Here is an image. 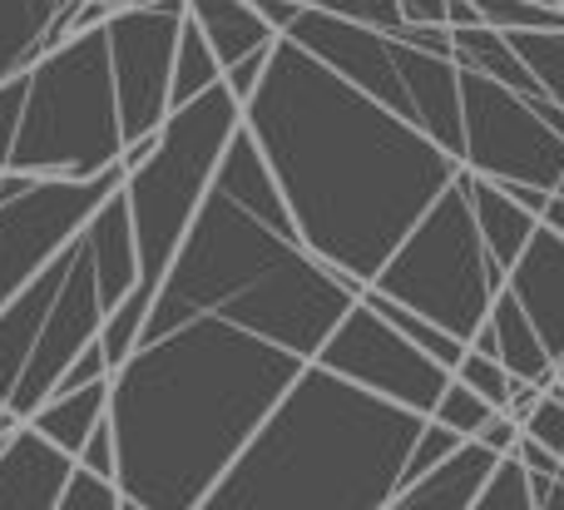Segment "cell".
Instances as JSON below:
<instances>
[{"label": "cell", "instance_id": "6da1fadb", "mask_svg": "<svg viewBox=\"0 0 564 510\" xmlns=\"http://www.w3.org/2000/svg\"><path fill=\"white\" fill-rule=\"evenodd\" d=\"M243 129L302 248L361 287L460 169L431 134L332 75L288 35H278L248 95Z\"/></svg>", "mask_w": 564, "mask_h": 510}, {"label": "cell", "instance_id": "7a4b0ae2", "mask_svg": "<svg viewBox=\"0 0 564 510\" xmlns=\"http://www.w3.org/2000/svg\"><path fill=\"white\" fill-rule=\"evenodd\" d=\"M302 357L218 317L139 337L109 372L115 486L144 510H194L263 426Z\"/></svg>", "mask_w": 564, "mask_h": 510}, {"label": "cell", "instance_id": "3957f363", "mask_svg": "<svg viewBox=\"0 0 564 510\" xmlns=\"http://www.w3.org/2000/svg\"><path fill=\"white\" fill-rule=\"evenodd\" d=\"M357 293L361 283L302 248L292 218H263L214 184L149 297L139 337L218 317L312 362Z\"/></svg>", "mask_w": 564, "mask_h": 510}, {"label": "cell", "instance_id": "277c9868", "mask_svg": "<svg viewBox=\"0 0 564 510\" xmlns=\"http://www.w3.org/2000/svg\"><path fill=\"white\" fill-rule=\"evenodd\" d=\"M426 416L302 362L194 510H377Z\"/></svg>", "mask_w": 564, "mask_h": 510}, {"label": "cell", "instance_id": "5b68a950", "mask_svg": "<svg viewBox=\"0 0 564 510\" xmlns=\"http://www.w3.org/2000/svg\"><path fill=\"white\" fill-rule=\"evenodd\" d=\"M119 105L105 25L75 30L25 69V99L6 169L35 178H95L119 164Z\"/></svg>", "mask_w": 564, "mask_h": 510}, {"label": "cell", "instance_id": "8992f818", "mask_svg": "<svg viewBox=\"0 0 564 510\" xmlns=\"http://www.w3.org/2000/svg\"><path fill=\"white\" fill-rule=\"evenodd\" d=\"M243 124V105L224 89H204L198 99L169 109L164 124L154 129V154L144 164L124 169V208L129 228H134V253H139V287L154 293L164 268L174 263L178 243H184L188 224H194L198 204L208 198L234 129Z\"/></svg>", "mask_w": 564, "mask_h": 510}, {"label": "cell", "instance_id": "52a82bcc", "mask_svg": "<svg viewBox=\"0 0 564 510\" xmlns=\"http://www.w3.org/2000/svg\"><path fill=\"white\" fill-rule=\"evenodd\" d=\"M367 287L421 313L441 333L470 343V333L486 323L496 293L506 287V268L486 253L476 234L466 169H456V178L431 198V208L406 228V238L391 248Z\"/></svg>", "mask_w": 564, "mask_h": 510}, {"label": "cell", "instance_id": "ba28073f", "mask_svg": "<svg viewBox=\"0 0 564 510\" xmlns=\"http://www.w3.org/2000/svg\"><path fill=\"white\" fill-rule=\"evenodd\" d=\"M282 35H288L292 45H302L307 55H317L332 75L357 85L361 95H371L381 109H391L397 119H406L421 134H431L460 164L456 59L431 55V50L406 45L401 35L351 25V20L312 10V6H302L297 20H292Z\"/></svg>", "mask_w": 564, "mask_h": 510}, {"label": "cell", "instance_id": "9c48e42d", "mask_svg": "<svg viewBox=\"0 0 564 510\" xmlns=\"http://www.w3.org/2000/svg\"><path fill=\"white\" fill-rule=\"evenodd\" d=\"M460 89V169L496 184H535L555 194L564 174V109L540 89L500 85L480 69L456 65Z\"/></svg>", "mask_w": 564, "mask_h": 510}, {"label": "cell", "instance_id": "30bf717a", "mask_svg": "<svg viewBox=\"0 0 564 510\" xmlns=\"http://www.w3.org/2000/svg\"><path fill=\"white\" fill-rule=\"evenodd\" d=\"M119 184V164L95 178H35L0 169V303L69 243Z\"/></svg>", "mask_w": 564, "mask_h": 510}, {"label": "cell", "instance_id": "8fae6325", "mask_svg": "<svg viewBox=\"0 0 564 510\" xmlns=\"http://www.w3.org/2000/svg\"><path fill=\"white\" fill-rule=\"evenodd\" d=\"M317 367H327L332 377L361 387V392L381 397L391 406H406L416 416H431L441 387L451 382V372L426 357L416 343L397 333L377 307H367L361 297H351V307L337 317V327L327 333V343L312 357Z\"/></svg>", "mask_w": 564, "mask_h": 510}, {"label": "cell", "instance_id": "7c38bea8", "mask_svg": "<svg viewBox=\"0 0 564 510\" xmlns=\"http://www.w3.org/2000/svg\"><path fill=\"white\" fill-rule=\"evenodd\" d=\"M188 15V0L169 6H129L109 10L105 45H109V79H115L119 134L144 139L169 115V69H174L178 25Z\"/></svg>", "mask_w": 564, "mask_h": 510}, {"label": "cell", "instance_id": "4fadbf2b", "mask_svg": "<svg viewBox=\"0 0 564 510\" xmlns=\"http://www.w3.org/2000/svg\"><path fill=\"white\" fill-rule=\"evenodd\" d=\"M99 323H105V303H99V283H95V268H89V248L85 238L75 234L69 243V268L55 287V303H50L45 323L35 333V347H30L25 367H20L15 387L6 397V412L15 422H25L50 392H55L59 372L79 357V347L95 343L99 337Z\"/></svg>", "mask_w": 564, "mask_h": 510}, {"label": "cell", "instance_id": "5bb4252c", "mask_svg": "<svg viewBox=\"0 0 564 510\" xmlns=\"http://www.w3.org/2000/svg\"><path fill=\"white\" fill-rule=\"evenodd\" d=\"M506 293L520 303L545 352L564 362V238L550 224H535L520 258L506 268Z\"/></svg>", "mask_w": 564, "mask_h": 510}, {"label": "cell", "instance_id": "9a60e30c", "mask_svg": "<svg viewBox=\"0 0 564 510\" xmlns=\"http://www.w3.org/2000/svg\"><path fill=\"white\" fill-rule=\"evenodd\" d=\"M69 471L75 456L45 442L30 422H15L0 436V510H55Z\"/></svg>", "mask_w": 564, "mask_h": 510}, {"label": "cell", "instance_id": "2e32d148", "mask_svg": "<svg viewBox=\"0 0 564 510\" xmlns=\"http://www.w3.org/2000/svg\"><path fill=\"white\" fill-rule=\"evenodd\" d=\"M69 243H75V238H69ZM69 243L59 248V253L50 258L25 287H15V293L0 303V402L10 397L20 367H25V357H30V347H35L40 323H45L50 303H55V287L69 268Z\"/></svg>", "mask_w": 564, "mask_h": 510}, {"label": "cell", "instance_id": "e0dca14e", "mask_svg": "<svg viewBox=\"0 0 564 510\" xmlns=\"http://www.w3.org/2000/svg\"><path fill=\"white\" fill-rule=\"evenodd\" d=\"M500 456L480 442H460L456 452L446 456L441 466H431L426 476L397 486L377 510H466L476 501V491L486 486V476L496 471Z\"/></svg>", "mask_w": 564, "mask_h": 510}, {"label": "cell", "instance_id": "ac0fdd59", "mask_svg": "<svg viewBox=\"0 0 564 510\" xmlns=\"http://www.w3.org/2000/svg\"><path fill=\"white\" fill-rule=\"evenodd\" d=\"M79 238H85V248H89V268H95V283H99V303H105V313H109L129 287H139L134 228H129V208H124V194H119V188L85 218Z\"/></svg>", "mask_w": 564, "mask_h": 510}, {"label": "cell", "instance_id": "d6986e66", "mask_svg": "<svg viewBox=\"0 0 564 510\" xmlns=\"http://www.w3.org/2000/svg\"><path fill=\"white\" fill-rule=\"evenodd\" d=\"M466 198H470V218H476V234L480 243H486V253L496 258L500 268H510L520 258V248H525V238L535 234L540 218L530 214V208H520L516 198L506 194V184H496V178H480L466 169Z\"/></svg>", "mask_w": 564, "mask_h": 510}, {"label": "cell", "instance_id": "ffe728a7", "mask_svg": "<svg viewBox=\"0 0 564 510\" xmlns=\"http://www.w3.org/2000/svg\"><path fill=\"white\" fill-rule=\"evenodd\" d=\"M486 327H490V343H496V362L506 367V377L516 382H535V387H550L555 382V357L545 352L540 333L530 327V317L520 313V303L500 287L496 303L486 313Z\"/></svg>", "mask_w": 564, "mask_h": 510}, {"label": "cell", "instance_id": "44dd1931", "mask_svg": "<svg viewBox=\"0 0 564 510\" xmlns=\"http://www.w3.org/2000/svg\"><path fill=\"white\" fill-rule=\"evenodd\" d=\"M188 20L198 25V35L208 40V50L218 55V65H234L248 50L273 45L278 30L258 15L253 0H188Z\"/></svg>", "mask_w": 564, "mask_h": 510}, {"label": "cell", "instance_id": "7402d4cb", "mask_svg": "<svg viewBox=\"0 0 564 510\" xmlns=\"http://www.w3.org/2000/svg\"><path fill=\"white\" fill-rule=\"evenodd\" d=\"M105 402H109V377H99V382H85V387H75V392H50L25 422L35 426L45 442H55L65 456H79L85 436L105 422Z\"/></svg>", "mask_w": 564, "mask_h": 510}, {"label": "cell", "instance_id": "603a6c76", "mask_svg": "<svg viewBox=\"0 0 564 510\" xmlns=\"http://www.w3.org/2000/svg\"><path fill=\"white\" fill-rule=\"evenodd\" d=\"M59 0H0V85L45 55V30Z\"/></svg>", "mask_w": 564, "mask_h": 510}, {"label": "cell", "instance_id": "cb8c5ba5", "mask_svg": "<svg viewBox=\"0 0 564 510\" xmlns=\"http://www.w3.org/2000/svg\"><path fill=\"white\" fill-rule=\"evenodd\" d=\"M218 79H224V65H218V55L208 50V40L198 35V25L184 15L178 45H174V69H169V109L198 99L204 89H214Z\"/></svg>", "mask_w": 564, "mask_h": 510}, {"label": "cell", "instance_id": "d4e9b609", "mask_svg": "<svg viewBox=\"0 0 564 510\" xmlns=\"http://www.w3.org/2000/svg\"><path fill=\"white\" fill-rule=\"evenodd\" d=\"M361 303H367V307H377V313L381 317H387V323L391 327H397V333L401 337H406V343H416L421 347V352H426V357H436V362L441 367H446V372H451V367H456L460 362V352H466V343H460V337H451V333H441V327L436 323H426V317H421V313H411V307H401V303H391V297H381V293H371V287H361Z\"/></svg>", "mask_w": 564, "mask_h": 510}, {"label": "cell", "instance_id": "484cf974", "mask_svg": "<svg viewBox=\"0 0 564 510\" xmlns=\"http://www.w3.org/2000/svg\"><path fill=\"white\" fill-rule=\"evenodd\" d=\"M506 40L520 55V65L535 75V85L564 109V30H520Z\"/></svg>", "mask_w": 564, "mask_h": 510}, {"label": "cell", "instance_id": "4316f807", "mask_svg": "<svg viewBox=\"0 0 564 510\" xmlns=\"http://www.w3.org/2000/svg\"><path fill=\"white\" fill-rule=\"evenodd\" d=\"M149 297H154L149 287H129V293L105 313V323H99V347H105L109 372L134 352L139 333H144V317H149Z\"/></svg>", "mask_w": 564, "mask_h": 510}, {"label": "cell", "instance_id": "83f0119b", "mask_svg": "<svg viewBox=\"0 0 564 510\" xmlns=\"http://www.w3.org/2000/svg\"><path fill=\"white\" fill-rule=\"evenodd\" d=\"M480 25L500 30V35H520V30H564V10L540 6V0H470Z\"/></svg>", "mask_w": 564, "mask_h": 510}, {"label": "cell", "instance_id": "f1b7e54d", "mask_svg": "<svg viewBox=\"0 0 564 510\" xmlns=\"http://www.w3.org/2000/svg\"><path fill=\"white\" fill-rule=\"evenodd\" d=\"M496 416V406L490 402H480L476 392H470L466 382H456L451 377L446 387H441V397H436V406H431V422H441V426H451V432L460 436V442H470V436L480 432V426Z\"/></svg>", "mask_w": 564, "mask_h": 510}, {"label": "cell", "instance_id": "f546056e", "mask_svg": "<svg viewBox=\"0 0 564 510\" xmlns=\"http://www.w3.org/2000/svg\"><path fill=\"white\" fill-rule=\"evenodd\" d=\"M466 510H540L535 506V491H530L525 471H520L516 456H500L496 471L486 476V486L476 491V501Z\"/></svg>", "mask_w": 564, "mask_h": 510}, {"label": "cell", "instance_id": "4dcf8cb0", "mask_svg": "<svg viewBox=\"0 0 564 510\" xmlns=\"http://www.w3.org/2000/svg\"><path fill=\"white\" fill-rule=\"evenodd\" d=\"M451 377H456V382H466L470 392H476L480 402H490L496 412L506 406V397H510V377H506V367H500L496 357L476 352V347H466V352H460V362L451 367Z\"/></svg>", "mask_w": 564, "mask_h": 510}, {"label": "cell", "instance_id": "1f68e13d", "mask_svg": "<svg viewBox=\"0 0 564 510\" xmlns=\"http://www.w3.org/2000/svg\"><path fill=\"white\" fill-rule=\"evenodd\" d=\"M460 446V436L451 432V426H441V422H421V432H416V442H411V452H406V462H401V481L397 486H406V481H416V476H426L431 466H441L451 452Z\"/></svg>", "mask_w": 564, "mask_h": 510}, {"label": "cell", "instance_id": "d6a6232c", "mask_svg": "<svg viewBox=\"0 0 564 510\" xmlns=\"http://www.w3.org/2000/svg\"><path fill=\"white\" fill-rule=\"evenodd\" d=\"M520 436H530L535 446L564 456V397L555 392V387H545V392L535 397V406L520 416Z\"/></svg>", "mask_w": 564, "mask_h": 510}, {"label": "cell", "instance_id": "836d02e7", "mask_svg": "<svg viewBox=\"0 0 564 510\" xmlns=\"http://www.w3.org/2000/svg\"><path fill=\"white\" fill-rule=\"evenodd\" d=\"M119 501H124V496H119L115 481H105V476L75 466L69 481H65V491H59L55 510H119Z\"/></svg>", "mask_w": 564, "mask_h": 510}, {"label": "cell", "instance_id": "e575fe53", "mask_svg": "<svg viewBox=\"0 0 564 510\" xmlns=\"http://www.w3.org/2000/svg\"><path fill=\"white\" fill-rule=\"evenodd\" d=\"M297 6L327 10V15H341V20H351V25L387 30V35L401 25V10H397V0H297Z\"/></svg>", "mask_w": 564, "mask_h": 510}, {"label": "cell", "instance_id": "d590c367", "mask_svg": "<svg viewBox=\"0 0 564 510\" xmlns=\"http://www.w3.org/2000/svg\"><path fill=\"white\" fill-rule=\"evenodd\" d=\"M273 45H278V40H273ZM273 45H258V50H248L243 59L224 65V89L238 99V105H248V95L258 89V79H263V69H268V55H273Z\"/></svg>", "mask_w": 564, "mask_h": 510}, {"label": "cell", "instance_id": "8d00e7d4", "mask_svg": "<svg viewBox=\"0 0 564 510\" xmlns=\"http://www.w3.org/2000/svg\"><path fill=\"white\" fill-rule=\"evenodd\" d=\"M75 466H85V471H95V476H105V481H115V432H109V416L85 436V446H79Z\"/></svg>", "mask_w": 564, "mask_h": 510}, {"label": "cell", "instance_id": "74e56055", "mask_svg": "<svg viewBox=\"0 0 564 510\" xmlns=\"http://www.w3.org/2000/svg\"><path fill=\"white\" fill-rule=\"evenodd\" d=\"M99 377H109V362H105V347H99V337H95V343H85V347H79V357L65 367V372H59L55 392H75V387L99 382Z\"/></svg>", "mask_w": 564, "mask_h": 510}, {"label": "cell", "instance_id": "f35d334b", "mask_svg": "<svg viewBox=\"0 0 564 510\" xmlns=\"http://www.w3.org/2000/svg\"><path fill=\"white\" fill-rule=\"evenodd\" d=\"M20 99H25V75H15V79H6V85H0V169H6V159H10V144H15Z\"/></svg>", "mask_w": 564, "mask_h": 510}, {"label": "cell", "instance_id": "ab89813d", "mask_svg": "<svg viewBox=\"0 0 564 510\" xmlns=\"http://www.w3.org/2000/svg\"><path fill=\"white\" fill-rule=\"evenodd\" d=\"M510 456L520 462V471H525V476H560V471H564L560 456H555V452H545V446H535L530 436H520V442L510 446Z\"/></svg>", "mask_w": 564, "mask_h": 510}, {"label": "cell", "instance_id": "60d3db41", "mask_svg": "<svg viewBox=\"0 0 564 510\" xmlns=\"http://www.w3.org/2000/svg\"><path fill=\"white\" fill-rule=\"evenodd\" d=\"M470 442L490 446V452H496V456H510V446H516V442H520V422H510V416H506V412H496V416H490V422H486V426H480V432H476V436H470Z\"/></svg>", "mask_w": 564, "mask_h": 510}, {"label": "cell", "instance_id": "b9f144b4", "mask_svg": "<svg viewBox=\"0 0 564 510\" xmlns=\"http://www.w3.org/2000/svg\"><path fill=\"white\" fill-rule=\"evenodd\" d=\"M530 491H535L540 510H564V471L560 476H525Z\"/></svg>", "mask_w": 564, "mask_h": 510}, {"label": "cell", "instance_id": "7bdbcfd3", "mask_svg": "<svg viewBox=\"0 0 564 510\" xmlns=\"http://www.w3.org/2000/svg\"><path fill=\"white\" fill-rule=\"evenodd\" d=\"M506 194L516 198L520 208H530V214H545V204H550V188H535V184H506Z\"/></svg>", "mask_w": 564, "mask_h": 510}, {"label": "cell", "instance_id": "ee69618b", "mask_svg": "<svg viewBox=\"0 0 564 510\" xmlns=\"http://www.w3.org/2000/svg\"><path fill=\"white\" fill-rule=\"evenodd\" d=\"M540 224H550L555 234L564 238V198L560 194H550V204H545V214H540Z\"/></svg>", "mask_w": 564, "mask_h": 510}, {"label": "cell", "instance_id": "f6af8a7d", "mask_svg": "<svg viewBox=\"0 0 564 510\" xmlns=\"http://www.w3.org/2000/svg\"><path fill=\"white\" fill-rule=\"evenodd\" d=\"M10 426H15V416H10V412H6V402H0V436H6Z\"/></svg>", "mask_w": 564, "mask_h": 510}, {"label": "cell", "instance_id": "bcb514c9", "mask_svg": "<svg viewBox=\"0 0 564 510\" xmlns=\"http://www.w3.org/2000/svg\"><path fill=\"white\" fill-rule=\"evenodd\" d=\"M105 10H129V6H139V0H99Z\"/></svg>", "mask_w": 564, "mask_h": 510}, {"label": "cell", "instance_id": "7dc6e473", "mask_svg": "<svg viewBox=\"0 0 564 510\" xmlns=\"http://www.w3.org/2000/svg\"><path fill=\"white\" fill-rule=\"evenodd\" d=\"M119 510H144V506H139V501H119Z\"/></svg>", "mask_w": 564, "mask_h": 510}, {"label": "cell", "instance_id": "c3c4849f", "mask_svg": "<svg viewBox=\"0 0 564 510\" xmlns=\"http://www.w3.org/2000/svg\"><path fill=\"white\" fill-rule=\"evenodd\" d=\"M555 194H560V198H564V174H560V184H555Z\"/></svg>", "mask_w": 564, "mask_h": 510}, {"label": "cell", "instance_id": "681fc988", "mask_svg": "<svg viewBox=\"0 0 564 510\" xmlns=\"http://www.w3.org/2000/svg\"><path fill=\"white\" fill-rule=\"evenodd\" d=\"M540 6H555V0H540ZM555 10H560V6H555Z\"/></svg>", "mask_w": 564, "mask_h": 510}, {"label": "cell", "instance_id": "f907efd6", "mask_svg": "<svg viewBox=\"0 0 564 510\" xmlns=\"http://www.w3.org/2000/svg\"><path fill=\"white\" fill-rule=\"evenodd\" d=\"M560 462H564V456H560Z\"/></svg>", "mask_w": 564, "mask_h": 510}]
</instances>
